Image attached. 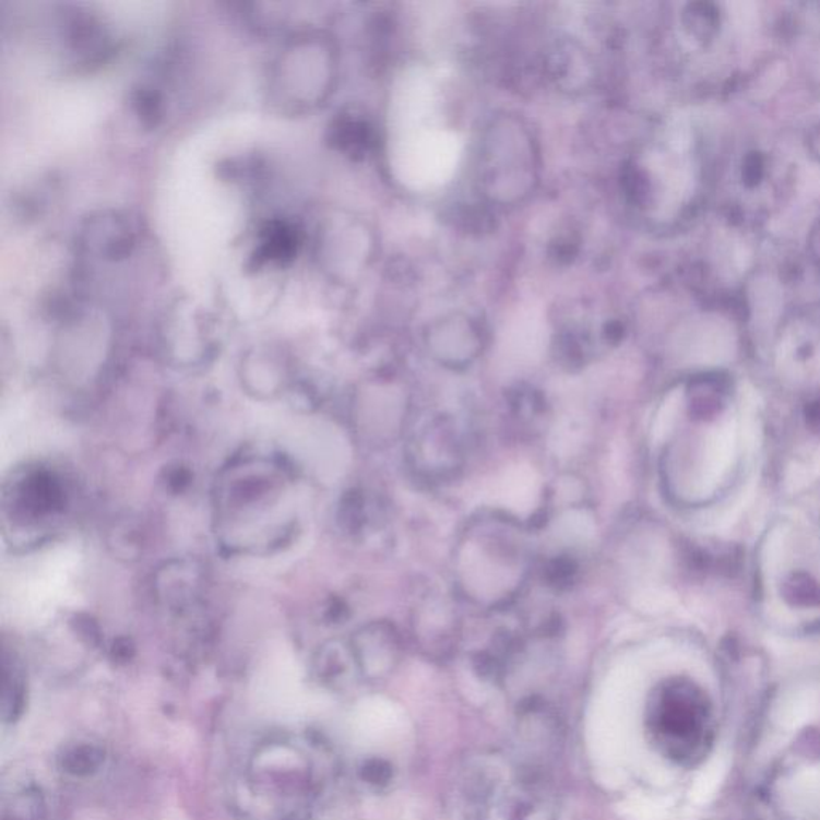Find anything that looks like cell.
Returning <instances> with one entry per match:
<instances>
[{
  "instance_id": "obj_1",
  "label": "cell",
  "mask_w": 820,
  "mask_h": 820,
  "mask_svg": "<svg viewBox=\"0 0 820 820\" xmlns=\"http://www.w3.org/2000/svg\"><path fill=\"white\" fill-rule=\"evenodd\" d=\"M294 473L283 460L246 455L222 473L217 510L222 544L233 550L281 547L295 532Z\"/></svg>"
},
{
  "instance_id": "obj_2",
  "label": "cell",
  "mask_w": 820,
  "mask_h": 820,
  "mask_svg": "<svg viewBox=\"0 0 820 820\" xmlns=\"http://www.w3.org/2000/svg\"><path fill=\"white\" fill-rule=\"evenodd\" d=\"M468 820H556L555 796L544 772L483 758L463 775Z\"/></svg>"
},
{
  "instance_id": "obj_3",
  "label": "cell",
  "mask_w": 820,
  "mask_h": 820,
  "mask_svg": "<svg viewBox=\"0 0 820 820\" xmlns=\"http://www.w3.org/2000/svg\"><path fill=\"white\" fill-rule=\"evenodd\" d=\"M646 730L662 754L679 764L694 763L705 753L712 734L705 692L686 678L662 682L647 700Z\"/></svg>"
},
{
  "instance_id": "obj_4",
  "label": "cell",
  "mask_w": 820,
  "mask_h": 820,
  "mask_svg": "<svg viewBox=\"0 0 820 820\" xmlns=\"http://www.w3.org/2000/svg\"><path fill=\"white\" fill-rule=\"evenodd\" d=\"M57 473L47 468H27L13 478L5 492V511H12L15 524L43 527L60 520L67 507V487Z\"/></svg>"
},
{
  "instance_id": "obj_5",
  "label": "cell",
  "mask_w": 820,
  "mask_h": 820,
  "mask_svg": "<svg viewBox=\"0 0 820 820\" xmlns=\"http://www.w3.org/2000/svg\"><path fill=\"white\" fill-rule=\"evenodd\" d=\"M518 737L521 750L526 751L530 760L523 766L544 772L550 754L558 748L561 726L554 712L538 700H527L518 715Z\"/></svg>"
},
{
  "instance_id": "obj_6",
  "label": "cell",
  "mask_w": 820,
  "mask_h": 820,
  "mask_svg": "<svg viewBox=\"0 0 820 820\" xmlns=\"http://www.w3.org/2000/svg\"><path fill=\"white\" fill-rule=\"evenodd\" d=\"M352 652L358 674L369 681H380L393 674L400 664V637L388 623H372L356 633Z\"/></svg>"
},
{
  "instance_id": "obj_7",
  "label": "cell",
  "mask_w": 820,
  "mask_h": 820,
  "mask_svg": "<svg viewBox=\"0 0 820 820\" xmlns=\"http://www.w3.org/2000/svg\"><path fill=\"white\" fill-rule=\"evenodd\" d=\"M729 394L730 385L726 377L718 373L699 377L689 387V411L699 420H713L727 406Z\"/></svg>"
},
{
  "instance_id": "obj_8",
  "label": "cell",
  "mask_w": 820,
  "mask_h": 820,
  "mask_svg": "<svg viewBox=\"0 0 820 820\" xmlns=\"http://www.w3.org/2000/svg\"><path fill=\"white\" fill-rule=\"evenodd\" d=\"M105 758V750L97 744H71L58 757V766L73 777H88L102 770Z\"/></svg>"
},
{
  "instance_id": "obj_9",
  "label": "cell",
  "mask_w": 820,
  "mask_h": 820,
  "mask_svg": "<svg viewBox=\"0 0 820 820\" xmlns=\"http://www.w3.org/2000/svg\"><path fill=\"white\" fill-rule=\"evenodd\" d=\"M26 705L25 676L16 662L3 657L2 716L5 723L22 718Z\"/></svg>"
},
{
  "instance_id": "obj_10",
  "label": "cell",
  "mask_w": 820,
  "mask_h": 820,
  "mask_svg": "<svg viewBox=\"0 0 820 820\" xmlns=\"http://www.w3.org/2000/svg\"><path fill=\"white\" fill-rule=\"evenodd\" d=\"M353 665L356 667L352 647L346 651L334 644V646L324 647L319 652L314 667L316 675H318L319 681L335 688V686L343 685L349 674V667H353ZM356 670H358V667H356Z\"/></svg>"
},
{
  "instance_id": "obj_11",
  "label": "cell",
  "mask_w": 820,
  "mask_h": 820,
  "mask_svg": "<svg viewBox=\"0 0 820 820\" xmlns=\"http://www.w3.org/2000/svg\"><path fill=\"white\" fill-rule=\"evenodd\" d=\"M262 246L259 249V257L263 260H273V262H284L292 259L297 247V236L294 229L284 223H271L263 233Z\"/></svg>"
},
{
  "instance_id": "obj_12",
  "label": "cell",
  "mask_w": 820,
  "mask_h": 820,
  "mask_svg": "<svg viewBox=\"0 0 820 820\" xmlns=\"http://www.w3.org/2000/svg\"><path fill=\"white\" fill-rule=\"evenodd\" d=\"M782 596L792 607H819L820 583L806 572H795L782 585Z\"/></svg>"
},
{
  "instance_id": "obj_13",
  "label": "cell",
  "mask_w": 820,
  "mask_h": 820,
  "mask_svg": "<svg viewBox=\"0 0 820 820\" xmlns=\"http://www.w3.org/2000/svg\"><path fill=\"white\" fill-rule=\"evenodd\" d=\"M46 803L39 788L29 787L19 792L3 809V820H44Z\"/></svg>"
},
{
  "instance_id": "obj_14",
  "label": "cell",
  "mask_w": 820,
  "mask_h": 820,
  "mask_svg": "<svg viewBox=\"0 0 820 820\" xmlns=\"http://www.w3.org/2000/svg\"><path fill=\"white\" fill-rule=\"evenodd\" d=\"M359 777L370 787L382 788L393 781L394 770L390 761L382 760V758H369L359 768Z\"/></svg>"
},
{
  "instance_id": "obj_15",
  "label": "cell",
  "mask_w": 820,
  "mask_h": 820,
  "mask_svg": "<svg viewBox=\"0 0 820 820\" xmlns=\"http://www.w3.org/2000/svg\"><path fill=\"white\" fill-rule=\"evenodd\" d=\"M806 418H808V424L811 425V428H815V430H819L820 428V401H818V403H812L811 406H809V409H806Z\"/></svg>"
}]
</instances>
